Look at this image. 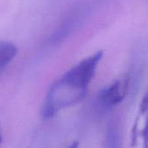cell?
I'll return each mask as SVG.
<instances>
[{
	"label": "cell",
	"instance_id": "cell-1",
	"mask_svg": "<svg viewBox=\"0 0 148 148\" xmlns=\"http://www.w3.org/2000/svg\"><path fill=\"white\" fill-rule=\"evenodd\" d=\"M102 56L100 50L84 58L53 84L50 93L60 107L67 108L83 99Z\"/></svg>",
	"mask_w": 148,
	"mask_h": 148
},
{
	"label": "cell",
	"instance_id": "cell-2",
	"mask_svg": "<svg viewBox=\"0 0 148 148\" xmlns=\"http://www.w3.org/2000/svg\"><path fill=\"white\" fill-rule=\"evenodd\" d=\"M128 77L120 79L99 92L96 98V108L100 112H106L121 103L128 90Z\"/></svg>",
	"mask_w": 148,
	"mask_h": 148
},
{
	"label": "cell",
	"instance_id": "cell-3",
	"mask_svg": "<svg viewBox=\"0 0 148 148\" xmlns=\"http://www.w3.org/2000/svg\"><path fill=\"white\" fill-rule=\"evenodd\" d=\"M17 48L10 42L0 41V71H2L16 56Z\"/></svg>",
	"mask_w": 148,
	"mask_h": 148
},
{
	"label": "cell",
	"instance_id": "cell-4",
	"mask_svg": "<svg viewBox=\"0 0 148 148\" xmlns=\"http://www.w3.org/2000/svg\"><path fill=\"white\" fill-rule=\"evenodd\" d=\"M106 147L107 148H121L120 131L118 124L115 121H111L107 129L106 136Z\"/></svg>",
	"mask_w": 148,
	"mask_h": 148
},
{
	"label": "cell",
	"instance_id": "cell-5",
	"mask_svg": "<svg viewBox=\"0 0 148 148\" xmlns=\"http://www.w3.org/2000/svg\"><path fill=\"white\" fill-rule=\"evenodd\" d=\"M140 113L147 114L141 134L143 139V148H148V91L144 95L143 99L141 100L140 106Z\"/></svg>",
	"mask_w": 148,
	"mask_h": 148
},
{
	"label": "cell",
	"instance_id": "cell-6",
	"mask_svg": "<svg viewBox=\"0 0 148 148\" xmlns=\"http://www.w3.org/2000/svg\"><path fill=\"white\" fill-rule=\"evenodd\" d=\"M69 148H78V142H74L69 147Z\"/></svg>",
	"mask_w": 148,
	"mask_h": 148
},
{
	"label": "cell",
	"instance_id": "cell-7",
	"mask_svg": "<svg viewBox=\"0 0 148 148\" xmlns=\"http://www.w3.org/2000/svg\"><path fill=\"white\" fill-rule=\"evenodd\" d=\"M2 142V135H1V131H0V144Z\"/></svg>",
	"mask_w": 148,
	"mask_h": 148
}]
</instances>
